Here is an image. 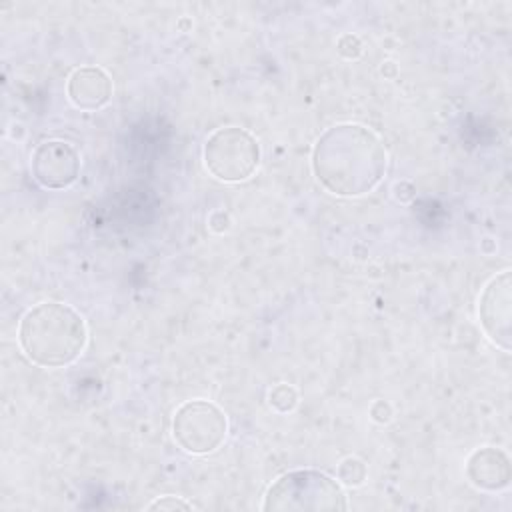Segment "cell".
<instances>
[{
  "instance_id": "cell-1",
  "label": "cell",
  "mask_w": 512,
  "mask_h": 512,
  "mask_svg": "<svg viewBox=\"0 0 512 512\" xmlns=\"http://www.w3.org/2000/svg\"><path fill=\"white\" fill-rule=\"evenodd\" d=\"M312 172L336 196H362L386 172V150L366 126L346 122L328 128L314 144Z\"/></svg>"
},
{
  "instance_id": "cell-2",
  "label": "cell",
  "mask_w": 512,
  "mask_h": 512,
  "mask_svg": "<svg viewBox=\"0 0 512 512\" xmlns=\"http://www.w3.org/2000/svg\"><path fill=\"white\" fill-rule=\"evenodd\" d=\"M18 342L26 358L42 368L72 364L86 348L84 318L64 302H40L20 320Z\"/></svg>"
},
{
  "instance_id": "cell-3",
  "label": "cell",
  "mask_w": 512,
  "mask_h": 512,
  "mask_svg": "<svg viewBox=\"0 0 512 512\" xmlns=\"http://www.w3.org/2000/svg\"><path fill=\"white\" fill-rule=\"evenodd\" d=\"M348 500L342 486L328 474L312 468L290 470L278 476L264 494L266 512H338Z\"/></svg>"
},
{
  "instance_id": "cell-4",
  "label": "cell",
  "mask_w": 512,
  "mask_h": 512,
  "mask_svg": "<svg viewBox=\"0 0 512 512\" xmlns=\"http://www.w3.org/2000/svg\"><path fill=\"white\" fill-rule=\"evenodd\" d=\"M206 170L222 182L248 180L260 164L258 140L240 126L214 130L204 142Z\"/></svg>"
},
{
  "instance_id": "cell-5",
  "label": "cell",
  "mask_w": 512,
  "mask_h": 512,
  "mask_svg": "<svg viewBox=\"0 0 512 512\" xmlns=\"http://www.w3.org/2000/svg\"><path fill=\"white\" fill-rule=\"evenodd\" d=\"M228 432L226 414L210 400H188L172 416V436L190 454H210Z\"/></svg>"
},
{
  "instance_id": "cell-6",
  "label": "cell",
  "mask_w": 512,
  "mask_h": 512,
  "mask_svg": "<svg viewBox=\"0 0 512 512\" xmlns=\"http://www.w3.org/2000/svg\"><path fill=\"white\" fill-rule=\"evenodd\" d=\"M80 154L66 140H46L30 158L32 178L48 190H64L80 176Z\"/></svg>"
},
{
  "instance_id": "cell-7",
  "label": "cell",
  "mask_w": 512,
  "mask_h": 512,
  "mask_svg": "<svg viewBox=\"0 0 512 512\" xmlns=\"http://www.w3.org/2000/svg\"><path fill=\"white\" fill-rule=\"evenodd\" d=\"M510 306H512V278L504 270L488 280L478 300V318L486 336L504 352L510 350Z\"/></svg>"
},
{
  "instance_id": "cell-8",
  "label": "cell",
  "mask_w": 512,
  "mask_h": 512,
  "mask_svg": "<svg viewBox=\"0 0 512 512\" xmlns=\"http://www.w3.org/2000/svg\"><path fill=\"white\" fill-rule=\"evenodd\" d=\"M66 94L76 108L98 110L112 98V80L98 66H80L68 76Z\"/></svg>"
},
{
  "instance_id": "cell-9",
  "label": "cell",
  "mask_w": 512,
  "mask_h": 512,
  "mask_svg": "<svg viewBox=\"0 0 512 512\" xmlns=\"http://www.w3.org/2000/svg\"><path fill=\"white\" fill-rule=\"evenodd\" d=\"M466 476L480 490H502L510 484V458L504 450L494 446L478 448L466 460Z\"/></svg>"
},
{
  "instance_id": "cell-10",
  "label": "cell",
  "mask_w": 512,
  "mask_h": 512,
  "mask_svg": "<svg viewBox=\"0 0 512 512\" xmlns=\"http://www.w3.org/2000/svg\"><path fill=\"white\" fill-rule=\"evenodd\" d=\"M366 474H368L366 464L360 458H356V456H348V458H344L338 464V480L342 484H346V486H360V484H364Z\"/></svg>"
},
{
  "instance_id": "cell-11",
  "label": "cell",
  "mask_w": 512,
  "mask_h": 512,
  "mask_svg": "<svg viewBox=\"0 0 512 512\" xmlns=\"http://www.w3.org/2000/svg\"><path fill=\"white\" fill-rule=\"evenodd\" d=\"M268 402L276 412H290L298 404V392L290 384H276L268 394Z\"/></svg>"
},
{
  "instance_id": "cell-12",
  "label": "cell",
  "mask_w": 512,
  "mask_h": 512,
  "mask_svg": "<svg viewBox=\"0 0 512 512\" xmlns=\"http://www.w3.org/2000/svg\"><path fill=\"white\" fill-rule=\"evenodd\" d=\"M336 50L344 58H358L362 54V42L356 34H344V36H340Z\"/></svg>"
},
{
  "instance_id": "cell-13",
  "label": "cell",
  "mask_w": 512,
  "mask_h": 512,
  "mask_svg": "<svg viewBox=\"0 0 512 512\" xmlns=\"http://www.w3.org/2000/svg\"><path fill=\"white\" fill-rule=\"evenodd\" d=\"M192 504L178 498V496H162V498H156L148 510H190Z\"/></svg>"
},
{
  "instance_id": "cell-14",
  "label": "cell",
  "mask_w": 512,
  "mask_h": 512,
  "mask_svg": "<svg viewBox=\"0 0 512 512\" xmlns=\"http://www.w3.org/2000/svg\"><path fill=\"white\" fill-rule=\"evenodd\" d=\"M370 418L378 424H386L390 422L392 418V406L386 402V400H376L372 406H370Z\"/></svg>"
},
{
  "instance_id": "cell-15",
  "label": "cell",
  "mask_w": 512,
  "mask_h": 512,
  "mask_svg": "<svg viewBox=\"0 0 512 512\" xmlns=\"http://www.w3.org/2000/svg\"><path fill=\"white\" fill-rule=\"evenodd\" d=\"M208 226L214 232H226L230 228V216L224 210H214L208 218Z\"/></svg>"
},
{
  "instance_id": "cell-16",
  "label": "cell",
  "mask_w": 512,
  "mask_h": 512,
  "mask_svg": "<svg viewBox=\"0 0 512 512\" xmlns=\"http://www.w3.org/2000/svg\"><path fill=\"white\" fill-rule=\"evenodd\" d=\"M394 190H402V194H396V200H400V202L412 200V198H414V192H416L410 182H400V184L394 186Z\"/></svg>"
}]
</instances>
